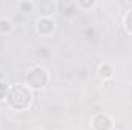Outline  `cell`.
Here are the masks:
<instances>
[{
  "label": "cell",
  "mask_w": 132,
  "mask_h": 130,
  "mask_svg": "<svg viewBox=\"0 0 132 130\" xmlns=\"http://www.w3.org/2000/svg\"><path fill=\"white\" fill-rule=\"evenodd\" d=\"M8 103L14 107V109H26L31 103V92L29 89H26L25 86H14L9 92H8Z\"/></svg>",
  "instance_id": "6da1fadb"
},
{
  "label": "cell",
  "mask_w": 132,
  "mask_h": 130,
  "mask_svg": "<svg viewBox=\"0 0 132 130\" xmlns=\"http://www.w3.org/2000/svg\"><path fill=\"white\" fill-rule=\"evenodd\" d=\"M22 9H25V11H29V9H31V3H28V2L22 3Z\"/></svg>",
  "instance_id": "30bf717a"
},
{
  "label": "cell",
  "mask_w": 132,
  "mask_h": 130,
  "mask_svg": "<svg viewBox=\"0 0 132 130\" xmlns=\"http://www.w3.org/2000/svg\"><path fill=\"white\" fill-rule=\"evenodd\" d=\"M125 23H126V28H128V31H129V32H132V9L128 12L126 18H125Z\"/></svg>",
  "instance_id": "52a82bcc"
},
{
  "label": "cell",
  "mask_w": 132,
  "mask_h": 130,
  "mask_svg": "<svg viewBox=\"0 0 132 130\" xmlns=\"http://www.w3.org/2000/svg\"><path fill=\"white\" fill-rule=\"evenodd\" d=\"M111 126H112V123H111L109 116H106V115H97L94 118V127H95V130H109Z\"/></svg>",
  "instance_id": "3957f363"
},
{
  "label": "cell",
  "mask_w": 132,
  "mask_h": 130,
  "mask_svg": "<svg viewBox=\"0 0 132 130\" xmlns=\"http://www.w3.org/2000/svg\"><path fill=\"white\" fill-rule=\"evenodd\" d=\"M37 29L40 34H51L54 29V23L49 20V18H42L37 25Z\"/></svg>",
  "instance_id": "277c9868"
},
{
  "label": "cell",
  "mask_w": 132,
  "mask_h": 130,
  "mask_svg": "<svg viewBox=\"0 0 132 130\" xmlns=\"http://www.w3.org/2000/svg\"><path fill=\"white\" fill-rule=\"evenodd\" d=\"M81 5H83V6H91V5H92V2H88V3H81Z\"/></svg>",
  "instance_id": "8fae6325"
},
{
  "label": "cell",
  "mask_w": 132,
  "mask_h": 130,
  "mask_svg": "<svg viewBox=\"0 0 132 130\" xmlns=\"http://www.w3.org/2000/svg\"><path fill=\"white\" fill-rule=\"evenodd\" d=\"M55 11V5L54 2H42L40 3V12L45 15H51Z\"/></svg>",
  "instance_id": "5b68a950"
},
{
  "label": "cell",
  "mask_w": 132,
  "mask_h": 130,
  "mask_svg": "<svg viewBox=\"0 0 132 130\" xmlns=\"http://www.w3.org/2000/svg\"><path fill=\"white\" fill-rule=\"evenodd\" d=\"M5 95H6V84L0 83V98L5 97Z\"/></svg>",
  "instance_id": "9c48e42d"
},
{
  "label": "cell",
  "mask_w": 132,
  "mask_h": 130,
  "mask_svg": "<svg viewBox=\"0 0 132 130\" xmlns=\"http://www.w3.org/2000/svg\"><path fill=\"white\" fill-rule=\"evenodd\" d=\"M9 28H11V23H9L8 20H2V22H0V31H2V32H8Z\"/></svg>",
  "instance_id": "ba28073f"
},
{
  "label": "cell",
  "mask_w": 132,
  "mask_h": 130,
  "mask_svg": "<svg viewBox=\"0 0 132 130\" xmlns=\"http://www.w3.org/2000/svg\"><path fill=\"white\" fill-rule=\"evenodd\" d=\"M48 83V75L42 67H35L28 75V84L34 89H40Z\"/></svg>",
  "instance_id": "7a4b0ae2"
},
{
  "label": "cell",
  "mask_w": 132,
  "mask_h": 130,
  "mask_svg": "<svg viewBox=\"0 0 132 130\" xmlns=\"http://www.w3.org/2000/svg\"><path fill=\"white\" fill-rule=\"evenodd\" d=\"M100 73H101L103 77H111V75H112V67L108 66V64L101 66V67H100Z\"/></svg>",
  "instance_id": "8992f818"
}]
</instances>
